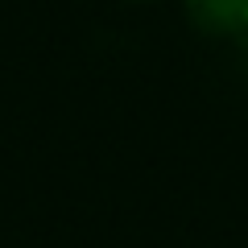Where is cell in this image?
<instances>
[{
	"mask_svg": "<svg viewBox=\"0 0 248 248\" xmlns=\"http://www.w3.org/2000/svg\"><path fill=\"white\" fill-rule=\"evenodd\" d=\"M186 13L203 33H248V0H186Z\"/></svg>",
	"mask_w": 248,
	"mask_h": 248,
	"instance_id": "cell-1",
	"label": "cell"
},
{
	"mask_svg": "<svg viewBox=\"0 0 248 248\" xmlns=\"http://www.w3.org/2000/svg\"><path fill=\"white\" fill-rule=\"evenodd\" d=\"M240 37H244V46H240V54H244V62H248V33H240Z\"/></svg>",
	"mask_w": 248,
	"mask_h": 248,
	"instance_id": "cell-2",
	"label": "cell"
}]
</instances>
